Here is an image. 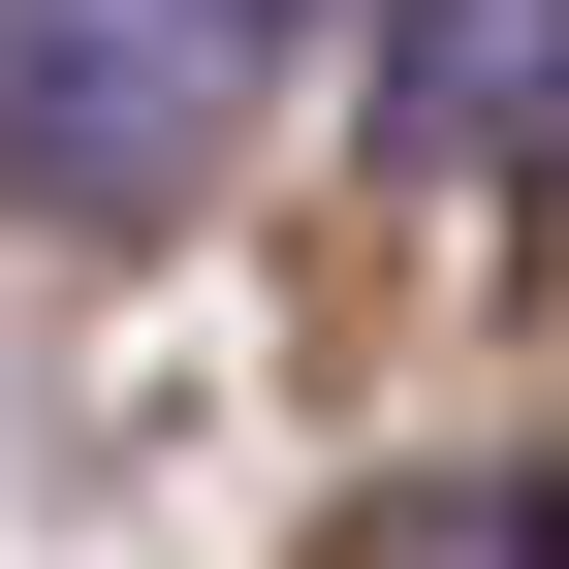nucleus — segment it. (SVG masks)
<instances>
[{"label":"nucleus","instance_id":"f257e3e1","mask_svg":"<svg viewBox=\"0 0 569 569\" xmlns=\"http://www.w3.org/2000/svg\"><path fill=\"white\" fill-rule=\"evenodd\" d=\"M317 63V0H0V190L32 222H190L253 159V96Z\"/></svg>","mask_w":569,"mask_h":569},{"label":"nucleus","instance_id":"f03ea898","mask_svg":"<svg viewBox=\"0 0 569 569\" xmlns=\"http://www.w3.org/2000/svg\"><path fill=\"white\" fill-rule=\"evenodd\" d=\"M538 32L569 0H380V159L411 190H538Z\"/></svg>","mask_w":569,"mask_h":569}]
</instances>
